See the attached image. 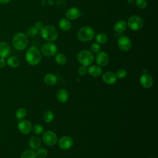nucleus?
<instances>
[{
    "mask_svg": "<svg viewBox=\"0 0 158 158\" xmlns=\"http://www.w3.org/2000/svg\"><path fill=\"white\" fill-rule=\"evenodd\" d=\"M25 59L28 64L36 65L41 60V52L38 48L31 46L26 52Z\"/></svg>",
    "mask_w": 158,
    "mask_h": 158,
    "instance_id": "obj_1",
    "label": "nucleus"
},
{
    "mask_svg": "<svg viewBox=\"0 0 158 158\" xmlns=\"http://www.w3.org/2000/svg\"><path fill=\"white\" fill-rule=\"evenodd\" d=\"M28 43V40L27 36L22 32L17 33L14 35L12 38V44L14 47L19 50L22 51L25 49Z\"/></svg>",
    "mask_w": 158,
    "mask_h": 158,
    "instance_id": "obj_2",
    "label": "nucleus"
},
{
    "mask_svg": "<svg viewBox=\"0 0 158 158\" xmlns=\"http://www.w3.org/2000/svg\"><path fill=\"white\" fill-rule=\"evenodd\" d=\"M40 33L43 38L49 42L55 41L58 37V32L56 28L51 25L44 26L40 30Z\"/></svg>",
    "mask_w": 158,
    "mask_h": 158,
    "instance_id": "obj_3",
    "label": "nucleus"
},
{
    "mask_svg": "<svg viewBox=\"0 0 158 158\" xmlns=\"http://www.w3.org/2000/svg\"><path fill=\"white\" fill-rule=\"evenodd\" d=\"M94 31L93 28L89 26H84L78 30L77 38L81 41L88 42L94 38Z\"/></svg>",
    "mask_w": 158,
    "mask_h": 158,
    "instance_id": "obj_4",
    "label": "nucleus"
},
{
    "mask_svg": "<svg viewBox=\"0 0 158 158\" xmlns=\"http://www.w3.org/2000/svg\"><path fill=\"white\" fill-rule=\"evenodd\" d=\"M77 60L82 65L87 67L90 65L94 61L93 53L88 50H82L80 51L77 56Z\"/></svg>",
    "mask_w": 158,
    "mask_h": 158,
    "instance_id": "obj_5",
    "label": "nucleus"
},
{
    "mask_svg": "<svg viewBox=\"0 0 158 158\" xmlns=\"http://www.w3.org/2000/svg\"><path fill=\"white\" fill-rule=\"evenodd\" d=\"M127 25L131 30L138 31L143 27V20L139 16L132 15L128 18Z\"/></svg>",
    "mask_w": 158,
    "mask_h": 158,
    "instance_id": "obj_6",
    "label": "nucleus"
},
{
    "mask_svg": "<svg viewBox=\"0 0 158 158\" xmlns=\"http://www.w3.org/2000/svg\"><path fill=\"white\" fill-rule=\"evenodd\" d=\"M57 52V48L54 43L48 42L43 44L41 48V52L46 57H53Z\"/></svg>",
    "mask_w": 158,
    "mask_h": 158,
    "instance_id": "obj_7",
    "label": "nucleus"
},
{
    "mask_svg": "<svg viewBox=\"0 0 158 158\" xmlns=\"http://www.w3.org/2000/svg\"><path fill=\"white\" fill-rule=\"evenodd\" d=\"M42 140L46 145L52 146L57 143L58 137L54 132L48 130L43 133L42 135Z\"/></svg>",
    "mask_w": 158,
    "mask_h": 158,
    "instance_id": "obj_8",
    "label": "nucleus"
},
{
    "mask_svg": "<svg viewBox=\"0 0 158 158\" xmlns=\"http://www.w3.org/2000/svg\"><path fill=\"white\" fill-rule=\"evenodd\" d=\"M117 45L120 50L123 51H128L131 48V41L128 37L122 36L117 41Z\"/></svg>",
    "mask_w": 158,
    "mask_h": 158,
    "instance_id": "obj_9",
    "label": "nucleus"
},
{
    "mask_svg": "<svg viewBox=\"0 0 158 158\" xmlns=\"http://www.w3.org/2000/svg\"><path fill=\"white\" fill-rule=\"evenodd\" d=\"M58 145L60 149L63 150H68L73 146V141L71 137L69 136H64L58 141Z\"/></svg>",
    "mask_w": 158,
    "mask_h": 158,
    "instance_id": "obj_10",
    "label": "nucleus"
},
{
    "mask_svg": "<svg viewBox=\"0 0 158 158\" xmlns=\"http://www.w3.org/2000/svg\"><path fill=\"white\" fill-rule=\"evenodd\" d=\"M17 127L20 132L24 135L30 133L32 129L31 123L28 120H21L19 121Z\"/></svg>",
    "mask_w": 158,
    "mask_h": 158,
    "instance_id": "obj_11",
    "label": "nucleus"
},
{
    "mask_svg": "<svg viewBox=\"0 0 158 158\" xmlns=\"http://www.w3.org/2000/svg\"><path fill=\"white\" fill-rule=\"evenodd\" d=\"M96 62L98 65L100 67H104L107 65L109 62V55L104 51L98 52L96 56Z\"/></svg>",
    "mask_w": 158,
    "mask_h": 158,
    "instance_id": "obj_12",
    "label": "nucleus"
},
{
    "mask_svg": "<svg viewBox=\"0 0 158 158\" xmlns=\"http://www.w3.org/2000/svg\"><path fill=\"white\" fill-rule=\"evenodd\" d=\"M102 80L107 85H113L116 83L117 77L116 74L112 72H106L102 76Z\"/></svg>",
    "mask_w": 158,
    "mask_h": 158,
    "instance_id": "obj_13",
    "label": "nucleus"
},
{
    "mask_svg": "<svg viewBox=\"0 0 158 158\" xmlns=\"http://www.w3.org/2000/svg\"><path fill=\"white\" fill-rule=\"evenodd\" d=\"M139 81L141 85L146 89L150 88L153 85V78L151 75L148 73L143 74L139 78Z\"/></svg>",
    "mask_w": 158,
    "mask_h": 158,
    "instance_id": "obj_14",
    "label": "nucleus"
},
{
    "mask_svg": "<svg viewBox=\"0 0 158 158\" xmlns=\"http://www.w3.org/2000/svg\"><path fill=\"white\" fill-rule=\"evenodd\" d=\"M80 10L77 7H71L65 12V16L69 20H75L80 16Z\"/></svg>",
    "mask_w": 158,
    "mask_h": 158,
    "instance_id": "obj_15",
    "label": "nucleus"
},
{
    "mask_svg": "<svg viewBox=\"0 0 158 158\" xmlns=\"http://www.w3.org/2000/svg\"><path fill=\"white\" fill-rule=\"evenodd\" d=\"M10 52V48L9 44L5 41L0 42V57L6 58Z\"/></svg>",
    "mask_w": 158,
    "mask_h": 158,
    "instance_id": "obj_16",
    "label": "nucleus"
},
{
    "mask_svg": "<svg viewBox=\"0 0 158 158\" xmlns=\"http://www.w3.org/2000/svg\"><path fill=\"white\" fill-rule=\"evenodd\" d=\"M57 99L59 102L61 103L66 102L69 98V94L65 89H60L57 93Z\"/></svg>",
    "mask_w": 158,
    "mask_h": 158,
    "instance_id": "obj_17",
    "label": "nucleus"
},
{
    "mask_svg": "<svg viewBox=\"0 0 158 158\" xmlns=\"http://www.w3.org/2000/svg\"><path fill=\"white\" fill-rule=\"evenodd\" d=\"M88 73L91 77H98L102 74V70L100 66L97 65H93L88 68Z\"/></svg>",
    "mask_w": 158,
    "mask_h": 158,
    "instance_id": "obj_18",
    "label": "nucleus"
},
{
    "mask_svg": "<svg viewBox=\"0 0 158 158\" xmlns=\"http://www.w3.org/2000/svg\"><path fill=\"white\" fill-rule=\"evenodd\" d=\"M43 81L47 85L53 86L57 83V78L54 74L49 73L44 75L43 78Z\"/></svg>",
    "mask_w": 158,
    "mask_h": 158,
    "instance_id": "obj_19",
    "label": "nucleus"
},
{
    "mask_svg": "<svg viewBox=\"0 0 158 158\" xmlns=\"http://www.w3.org/2000/svg\"><path fill=\"white\" fill-rule=\"evenodd\" d=\"M29 146L33 150H37L41 145V140L38 136H31L28 141Z\"/></svg>",
    "mask_w": 158,
    "mask_h": 158,
    "instance_id": "obj_20",
    "label": "nucleus"
},
{
    "mask_svg": "<svg viewBox=\"0 0 158 158\" xmlns=\"http://www.w3.org/2000/svg\"><path fill=\"white\" fill-rule=\"evenodd\" d=\"M59 27L61 30L67 31L70 29L72 23L67 18H62L59 22Z\"/></svg>",
    "mask_w": 158,
    "mask_h": 158,
    "instance_id": "obj_21",
    "label": "nucleus"
},
{
    "mask_svg": "<svg viewBox=\"0 0 158 158\" xmlns=\"http://www.w3.org/2000/svg\"><path fill=\"white\" fill-rule=\"evenodd\" d=\"M127 27V23L124 20H119L115 23L114 29L117 33H121L126 30Z\"/></svg>",
    "mask_w": 158,
    "mask_h": 158,
    "instance_id": "obj_22",
    "label": "nucleus"
},
{
    "mask_svg": "<svg viewBox=\"0 0 158 158\" xmlns=\"http://www.w3.org/2000/svg\"><path fill=\"white\" fill-rule=\"evenodd\" d=\"M7 65L11 68H17L20 65V60L19 59L14 56H10L7 58L6 61Z\"/></svg>",
    "mask_w": 158,
    "mask_h": 158,
    "instance_id": "obj_23",
    "label": "nucleus"
},
{
    "mask_svg": "<svg viewBox=\"0 0 158 158\" xmlns=\"http://www.w3.org/2000/svg\"><path fill=\"white\" fill-rule=\"evenodd\" d=\"M27 115V110L23 107L19 108L15 112V117L17 121L23 120Z\"/></svg>",
    "mask_w": 158,
    "mask_h": 158,
    "instance_id": "obj_24",
    "label": "nucleus"
},
{
    "mask_svg": "<svg viewBox=\"0 0 158 158\" xmlns=\"http://www.w3.org/2000/svg\"><path fill=\"white\" fill-rule=\"evenodd\" d=\"M20 158H37V156L34 150L27 149L22 153Z\"/></svg>",
    "mask_w": 158,
    "mask_h": 158,
    "instance_id": "obj_25",
    "label": "nucleus"
},
{
    "mask_svg": "<svg viewBox=\"0 0 158 158\" xmlns=\"http://www.w3.org/2000/svg\"><path fill=\"white\" fill-rule=\"evenodd\" d=\"M55 60L57 64L59 65H64L67 62V59L66 56L64 54L59 53L57 54H56Z\"/></svg>",
    "mask_w": 158,
    "mask_h": 158,
    "instance_id": "obj_26",
    "label": "nucleus"
},
{
    "mask_svg": "<svg viewBox=\"0 0 158 158\" xmlns=\"http://www.w3.org/2000/svg\"><path fill=\"white\" fill-rule=\"evenodd\" d=\"M54 118V114L51 110H47L43 115V120L46 123H51Z\"/></svg>",
    "mask_w": 158,
    "mask_h": 158,
    "instance_id": "obj_27",
    "label": "nucleus"
},
{
    "mask_svg": "<svg viewBox=\"0 0 158 158\" xmlns=\"http://www.w3.org/2000/svg\"><path fill=\"white\" fill-rule=\"evenodd\" d=\"M95 39L98 44H104L107 41V36L103 33H100L96 36Z\"/></svg>",
    "mask_w": 158,
    "mask_h": 158,
    "instance_id": "obj_28",
    "label": "nucleus"
},
{
    "mask_svg": "<svg viewBox=\"0 0 158 158\" xmlns=\"http://www.w3.org/2000/svg\"><path fill=\"white\" fill-rule=\"evenodd\" d=\"M31 131L35 135H41L44 132V128L40 124H35V125L32 126Z\"/></svg>",
    "mask_w": 158,
    "mask_h": 158,
    "instance_id": "obj_29",
    "label": "nucleus"
},
{
    "mask_svg": "<svg viewBox=\"0 0 158 158\" xmlns=\"http://www.w3.org/2000/svg\"><path fill=\"white\" fill-rule=\"evenodd\" d=\"M27 35L31 38L35 37L38 33V30L34 26H31L29 28H28L27 30Z\"/></svg>",
    "mask_w": 158,
    "mask_h": 158,
    "instance_id": "obj_30",
    "label": "nucleus"
},
{
    "mask_svg": "<svg viewBox=\"0 0 158 158\" xmlns=\"http://www.w3.org/2000/svg\"><path fill=\"white\" fill-rule=\"evenodd\" d=\"M36 154L38 158H45L48 155V151L44 148H39L36 150Z\"/></svg>",
    "mask_w": 158,
    "mask_h": 158,
    "instance_id": "obj_31",
    "label": "nucleus"
},
{
    "mask_svg": "<svg viewBox=\"0 0 158 158\" xmlns=\"http://www.w3.org/2000/svg\"><path fill=\"white\" fill-rule=\"evenodd\" d=\"M136 7L139 9H144L147 6V2L146 0H135Z\"/></svg>",
    "mask_w": 158,
    "mask_h": 158,
    "instance_id": "obj_32",
    "label": "nucleus"
},
{
    "mask_svg": "<svg viewBox=\"0 0 158 158\" xmlns=\"http://www.w3.org/2000/svg\"><path fill=\"white\" fill-rule=\"evenodd\" d=\"M115 74H116V76H117V78L122 79V78H125L127 77V70L125 69H120L117 70V73Z\"/></svg>",
    "mask_w": 158,
    "mask_h": 158,
    "instance_id": "obj_33",
    "label": "nucleus"
},
{
    "mask_svg": "<svg viewBox=\"0 0 158 158\" xmlns=\"http://www.w3.org/2000/svg\"><path fill=\"white\" fill-rule=\"evenodd\" d=\"M90 49L93 52L98 53V52H100L101 46L98 43H93L90 46Z\"/></svg>",
    "mask_w": 158,
    "mask_h": 158,
    "instance_id": "obj_34",
    "label": "nucleus"
},
{
    "mask_svg": "<svg viewBox=\"0 0 158 158\" xmlns=\"http://www.w3.org/2000/svg\"><path fill=\"white\" fill-rule=\"evenodd\" d=\"M78 73L81 76L85 75L88 73V69H87L86 67L83 66V65H81V67H80L78 70Z\"/></svg>",
    "mask_w": 158,
    "mask_h": 158,
    "instance_id": "obj_35",
    "label": "nucleus"
},
{
    "mask_svg": "<svg viewBox=\"0 0 158 158\" xmlns=\"http://www.w3.org/2000/svg\"><path fill=\"white\" fill-rule=\"evenodd\" d=\"M34 27L39 31V30H41L44 27V25H43V23L41 22L38 21V22H36L35 23V26Z\"/></svg>",
    "mask_w": 158,
    "mask_h": 158,
    "instance_id": "obj_36",
    "label": "nucleus"
},
{
    "mask_svg": "<svg viewBox=\"0 0 158 158\" xmlns=\"http://www.w3.org/2000/svg\"><path fill=\"white\" fill-rule=\"evenodd\" d=\"M6 65V61L4 58L0 57V68H3Z\"/></svg>",
    "mask_w": 158,
    "mask_h": 158,
    "instance_id": "obj_37",
    "label": "nucleus"
},
{
    "mask_svg": "<svg viewBox=\"0 0 158 158\" xmlns=\"http://www.w3.org/2000/svg\"><path fill=\"white\" fill-rule=\"evenodd\" d=\"M11 0H0V3L3 4H6L9 3Z\"/></svg>",
    "mask_w": 158,
    "mask_h": 158,
    "instance_id": "obj_38",
    "label": "nucleus"
},
{
    "mask_svg": "<svg viewBox=\"0 0 158 158\" xmlns=\"http://www.w3.org/2000/svg\"><path fill=\"white\" fill-rule=\"evenodd\" d=\"M134 1L135 0H127L128 2H129V3H133L134 2Z\"/></svg>",
    "mask_w": 158,
    "mask_h": 158,
    "instance_id": "obj_39",
    "label": "nucleus"
}]
</instances>
